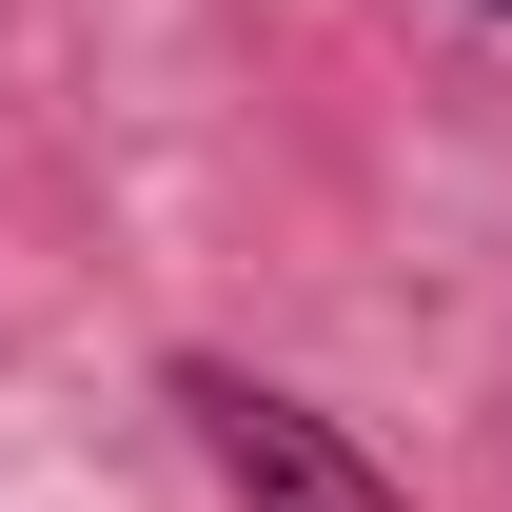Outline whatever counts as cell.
<instances>
[{"mask_svg": "<svg viewBox=\"0 0 512 512\" xmlns=\"http://www.w3.org/2000/svg\"><path fill=\"white\" fill-rule=\"evenodd\" d=\"M158 394H178V434H197V473H217L237 512H414V493L375 473V453H355V434L316 414V394H276V375H237V355H178Z\"/></svg>", "mask_w": 512, "mask_h": 512, "instance_id": "obj_1", "label": "cell"}, {"mask_svg": "<svg viewBox=\"0 0 512 512\" xmlns=\"http://www.w3.org/2000/svg\"><path fill=\"white\" fill-rule=\"evenodd\" d=\"M493 20H512V0H493Z\"/></svg>", "mask_w": 512, "mask_h": 512, "instance_id": "obj_2", "label": "cell"}]
</instances>
